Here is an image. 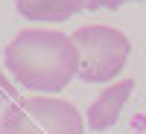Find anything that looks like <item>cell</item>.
<instances>
[{
    "instance_id": "5b68a950",
    "label": "cell",
    "mask_w": 146,
    "mask_h": 134,
    "mask_svg": "<svg viewBox=\"0 0 146 134\" xmlns=\"http://www.w3.org/2000/svg\"><path fill=\"white\" fill-rule=\"evenodd\" d=\"M82 9H85V0H44L41 6H35L27 15V20H35V23H58V20L73 18Z\"/></svg>"
},
{
    "instance_id": "277c9868",
    "label": "cell",
    "mask_w": 146,
    "mask_h": 134,
    "mask_svg": "<svg viewBox=\"0 0 146 134\" xmlns=\"http://www.w3.org/2000/svg\"><path fill=\"white\" fill-rule=\"evenodd\" d=\"M131 90H135V79L131 76L117 79L114 84H108V88L91 102L88 114H85V125H91L94 131H108L111 125H117L126 102L131 99Z\"/></svg>"
},
{
    "instance_id": "3957f363",
    "label": "cell",
    "mask_w": 146,
    "mask_h": 134,
    "mask_svg": "<svg viewBox=\"0 0 146 134\" xmlns=\"http://www.w3.org/2000/svg\"><path fill=\"white\" fill-rule=\"evenodd\" d=\"M6 134H85V117L67 99L21 96L6 117Z\"/></svg>"
},
{
    "instance_id": "ba28073f",
    "label": "cell",
    "mask_w": 146,
    "mask_h": 134,
    "mask_svg": "<svg viewBox=\"0 0 146 134\" xmlns=\"http://www.w3.org/2000/svg\"><path fill=\"white\" fill-rule=\"evenodd\" d=\"M41 3H44V0H15V6H18V12H21L23 18H27L35 6H41Z\"/></svg>"
},
{
    "instance_id": "8992f818",
    "label": "cell",
    "mask_w": 146,
    "mask_h": 134,
    "mask_svg": "<svg viewBox=\"0 0 146 134\" xmlns=\"http://www.w3.org/2000/svg\"><path fill=\"white\" fill-rule=\"evenodd\" d=\"M18 99H21L18 88L9 82V76H3V73H0V134H6V117H9L12 105H15Z\"/></svg>"
},
{
    "instance_id": "52a82bcc",
    "label": "cell",
    "mask_w": 146,
    "mask_h": 134,
    "mask_svg": "<svg viewBox=\"0 0 146 134\" xmlns=\"http://www.w3.org/2000/svg\"><path fill=\"white\" fill-rule=\"evenodd\" d=\"M126 3H140V0H85V9L100 12V9H120Z\"/></svg>"
},
{
    "instance_id": "7a4b0ae2",
    "label": "cell",
    "mask_w": 146,
    "mask_h": 134,
    "mask_svg": "<svg viewBox=\"0 0 146 134\" xmlns=\"http://www.w3.org/2000/svg\"><path fill=\"white\" fill-rule=\"evenodd\" d=\"M73 44L79 50V79L94 84H114L123 76L131 55V41L123 29L108 23H88L73 29Z\"/></svg>"
},
{
    "instance_id": "6da1fadb",
    "label": "cell",
    "mask_w": 146,
    "mask_h": 134,
    "mask_svg": "<svg viewBox=\"0 0 146 134\" xmlns=\"http://www.w3.org/2000/svg\"><path fill=\"white\" fill-rule=\"evenodd\" d=\"M3 61L9 76L35 93H58L79 76V50L58 29H21L6 44Z\"/></svg>"
}]
</instances>
